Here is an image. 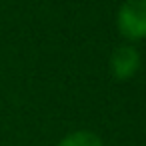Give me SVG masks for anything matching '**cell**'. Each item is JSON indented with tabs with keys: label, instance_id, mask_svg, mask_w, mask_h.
Returning a JSON list of instances; mask_svg holds the SVG:
<instances>
[{
	"label": "cell",
	"instance_id": "obj_3",
	"mask_svg": "<svg viewBox=\"0 0 146 146\" xmlns=\"http://www.w3.org/2000/svg\"><path fill=\"white\" fill-rule=\"evenodd\" d=\"M58 146H102V142L98 140V136L90 132H74L66 136Z\"/></svg>",
	"mask_w": 146,
	"mask_h": 146
},
{
	"label": "cell",
	"instance_id": "obj_1",
	"mask_svg": "<svg viewBox=\"0 0 146 146\" xmlns=\"http://www.w3.org/2000/svg\"><path fill=\"white\" fill-rule=\"evenodd\" d=\"M118 28L132 40L146 36V0H126L118 10Z\"/></svg>",
	"mask_w": 146,
	"mask_h": 146
},
{
	"label": "cell",
	"instance_id": "obj_2",
	"mask_svg": "<svg viewBox=\"0 0 146 146\" xmlns=\"http://www.w3.org/2000/svg\"><path fill=\"white\" fill-rule=\"evenodd\" d=\"M138 64H140V58L136 54L134 48L130 46H122V48H116L112 58H110V70L116 78H128L132 76L136 70H138Z\"/></svg>",
	"mask_w": 146,
	"mask_h": 146
}]
</instances>
